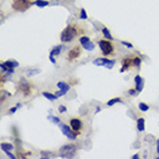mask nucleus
<instances>
[{"label":"nucleus","mask_w":159,"mask_h":159,"mask_svg":"<svg viewBox=\"0 0 159 159\" xmlns=\"http://www.w3.org/2000/svg\"><path fill=\"white\" fill-rule=\"evenodd\" d=\"M77 36V28L75 25H68L63 30L60 39L63 43H69Z\"/></svg>","instance_id":"1"},{"label":"nucleus","mask_w":159,"mask_h":159,"mask_svg":"<svg viewBox=\"0 0 159 159\" xmlns=\"http://www.w3.org/2000/svg\"><path fill=\"white\" fill-rule=\"evenodd\" d=\"M77 151V148L74 144H68V145H63L60 148V157L61 158H73Z\"/></svg>","instance_id":"2"},{"label":"nucleus","mask_w":159,"mask_h":159,"mask_svg":"<svg viewBox=\"0 0 159 159\" xmlns=\"http://www.w3.org/2000/svg\"><path fill=\"white\" fill-rule=\"evenodd\" d=\"M59 127H60V130L63 131V134L65 135V136L67 137V138H69V140H72V141H74V140H76V137H77V131L73 130V128L70 127V126H67L65 125V123H59Z\"/></svg>","instance_id":"3"},{"label":"nucleus","mask_w":159,"mask_h":159,"mask_svg":"<svg viewBox=\"0 0 159 159\" xmlns=\"http://www.w3.org/2000/svg\"><path fill=\"white\" fill-rule=\"evenodd\" d=\"M34 5L30 0H14L13 1V8L20 12L27 11L28 8H30L31 6Z\"/></svg>","instance_id":"4"},{"label":"nucleus","mask_w":159,"mask_h":159,"mask_svg":"<svg viewBox=\"0 0 159 159\" xmlns=\"http://www.w3.org/2000/svg\"><path fill=\"white\" fill-rule=\"evenodd\" d=\"M98 45H99V47H100V50H102L104 56H108V54H111L114 50L113 44H112L110 40H106V39L99 40V42H98Z\"/></svg>","instance_id":"5"},{"label":"nucleus","mask_w":159,"mask_h":159,"mask_svg":"<svg viewBox=\"0 0 159 159\" xmlns=\"http://www.w3.org/2000/svg\"><path fill=\"white\" fill-rule=\"evenodd\" d=\"M115 63V60H110L107 58H97L93 60V65L96 66H105L107 67L108 69H111L114 66Z\"/></svg>","instance_id":"6"},{"label":"nucleus","mask_w":159,"mask_h":159,"mask_svg":"<svg viewBox=\"0 0 159 159\" xmlns=\"http://www.w3.org/2000/svg\"><path fill=\"white\" fill-rule=\"evenodd\" d=\"M80 54H81V49H80L79 46H75L74 49H72V50L68 52V57H67V59H68L69 61H73L74 59H76V58L79 57Z\"/></svg>","instance_id":"7"},{"label":"nucleus","mask_w":159,"mask_h":159,"mask_svg":"<svg viewBox=\"0 0 159 159\" xmlns=\"http://www.w3.org/2000/svg\"><path fill=\"white\" fill-rule=\"evenodd\" d=\"M61 49H63V47H61V45H59V46H56V47H53V49L51 50L49 58H50V60H51L52 63H57V61H56L54 57L60 54V52H61Z\"/></svg>","instance_id":"8"},{"label":"nucleus","mask_w":159,"mask_h":159,"mask_svg":"<svg viewBox=\"0 0 159 159\" xmlns=\"http://www.w3.org/2000/svg\"><path fill=\"white\" fill-rule=\"evenodd\" d=\"M20 89H21V91H23L24 95H29V93L31 92L30 84H29L25 80H21V81H20Z\"/></svg>","instance_id":"9"},{"label":"nucleus","mask_w":159,"mask_h":159,"mask_svg":"<svg viewBox=\"0 0 159 159\" xmlns=\"http://www.w3.org/2000/svg\"><path fill=\"white\" fill-rule=\"evenodd\" d=\"M70 127L73 128V130L79 133V131L81 130V128H82V122H81V120L76 119V118L70 119Z\"/></svg>","instance_id":"10"},{"label":"nucleus","mask_w":159,"mask_h":159,"mask_svg":"<svg viewBox=\"0 0 159 159\" xmlns=\"http://www.w3.org/2000/svg\"><path fill=\"white\" fill-rule=\"evenodd\" d=\"M133 65H134V60H133V59H129V58H126V59L122 60V67L120 69V72L123 73L126 69L130 68Z\"/></svg>","instance_id":"11"},{"label":"nucleus","mask_w":159,"mask_h":159,"mask_svg":"<svg viewBox=\"0 0 159 159\" xmlns=\"http://www.w3.org/2000/svg\"><path fill=\"white\" fill-rule=\"evenodd\" d=\"M135 84H136V90L137 92H141L143 90V80L140 75L135 76Z\"/></svg>","instance_id":"12"},{"label":"nucleus","mask_w":159,"mask_h":159,"mask_svg":"<svg viewBox=\"0 0 159 159\" xmlns=\"http://www.w3.org/2000/svg\"><path fill=\"white\" fill-rule=\"evenodd\" d=\"M57 86L61 91H63L65 93H67V91L69 90V84L68 83H66V82H58Z\"/></svg>","instance_id":"13"},{"label":"nucleus","mask_w":159,"mask_h":159,"mask_svg":"<svg viewBox=\"0 0 159 159\" xmlns=\"http://www.w3.org/2000/svg\"><path fill=\"white\" fill-rule=\"evenodd\" d=\"M137 129L140 131H143L145 129V120H144V118H140L137 120Z\"/></svg>","instance_id":"14"},{"label":"nucleus","mask_w":159,"mask_h":159,"mask_svg":"<svg viewBox=\"0 0 159 159\" xmlns=\"http://www.w3.org/2000/svg\"><path fill=\"white\" fill-rule=\"evenodd\" d=\"M43 96L45 97L46 99L51 100V102H54V100H57V98H58L57 95H53V93H50V92H46V91H44V92H43Z\"/></svg>","instance_id":"15"},{"label":"nucleus","mask_w":159,"mask_h":159,"mask_svg":"<svg viewBox=\"0 0 159 159\" xmlns=\"http://www.w3.org/2000/svg\"><path fill=\"white\" fill-rule=\"evenodd\" d=\"M4 63H5L8 68H15V67H19V63L15 61V60H8V61H5Z\"/></svg>","instance_id":"16"},{"label":"nucleus","mask_w":159,"mask_h":159,"mask_svg":"<svg viewBox=\"0 0 159 159\" xmlns=\"http://www.w3.org/2000/svg\"><path fill=\"white\" fill-rule=\"evenodd\" d=\"M34 4L36 6H38L39 8H43V7H46L49 5V1H46V0H36Z\"/></svg>","instance_id":"17"},{"label":"nucleus","mask_w":159,"mask_h":159,"mask_svg":"<svg viewBox=\"0 0 159 159\" xmlns=\"http://www.w3.org/2000/svg\"><path fill=\"white\" fill-rule=\"evenodd\" d=\"M102 31H103V34H104V36H105V38H106V39L113 40V36L110 34V31H108V29L106 28V27H104Z\"/></svg>","instance_id":"18"},{"label":"nucleus","mask_w":159,"mask_h":159,"mask_svg":"<svg viewBox=\"0 0 159 159\" xmlns=\"http://www.w3.org/2000/svg\"><path fill=\"white\" fill-rule=\"evenodd\" d=\"M1 149L4 151H9V150H13L14 147H13V144H11V143H1Z\"/></svg>","instance_id":"19"},{"label":"nucleus","mask_w":159,"mask_h":159,"mask_svg":"<svg viewBox=\"0 0 159 159\" xmlns=\"http://www.w3.org/2000/svg\"><path fill=\"white\" fill-rule=\"evenodd\" d=\"M83 47H84L86 51H92L93 49H95V44L93 43H91V42H88L86 44H84V45H82Z\"/></svg>","instance_id":"20"},{"label":"nucleus","mask_w":159,"mask_h":159,"mask_svg":"<svg viewBox=\"0 0 159 159\" xmlns=\"http://www.w3.org/2000/svg\"><path fill=\"white\" fill-rule=\"evenodd\" d=\"M88 42H90V38H89L88 36H82V37H80V44H81V45H84V44H86Z\"/></svg>","instance_id":"21"},{"label":"nucleus","mask_w":159,"mask_h":159,"mask_svg":"<svg viewBox=\"0 0 159 159\" xmlns=\"http://www.w3.org/2000/svg\"><path fill=\"white\" fill-rule=\"evenodd\" d=\"M120 102H121V98H119V97L113 98V99H111V100H108L107 102V106H112V105L117 104V103H120Z\"/></svg>","instance_id":"22"},{"label":"nucleus","mask_w":159,"mask_h":159,"mask_svg":"<svg viewBox=\"0 0 159 159\" xmlns=\"http://www.w3.org/2000/svg\"><path fill=\"white\" fill-rule=\"evenodd\" d=\"M38 73H40L39 69H29V70H27V75L28 76H32V75H36Z\"/></svg>","instance_id":"23"},{"label":"nucleus","mask_w":159,"mask_h":159,"mask_svg":"<svg viewBox=\"0 0 159 159\" xmlns=\"http://www.w3.org/2000/svg\"><path fill=\"white\" fill-rule=\"evenodd\" d=\"M138 108L141 110V111H143V112H147L149 110V106L147 105V104H144V103H140V105H138Z\"/></svg>","instance_id":"24"},{"label":"nucleus","mask_w":159,"mask_h":159,"mask_svg":"<svg viewBox=\"0 0 159 159\" xmlns=\"http://www.w3.org/2000/svg\"><path fill=\"white\" fill-rule=\"evenodd\" d=\"M80 17H81L82 20H85V19L88 17V15H86V12H85L84 8H81V13H80Z\"/></svg>","instance_id":"25"},{"label":"nucleus","mask_w":159,"mask_h":159,"mask_svg":"<svg viewBox=\"0 0 159 159\" xmlns=\"http://www.w3.org/2000/svg\"><path fill=\"white\" fill-rule=\"evenodd\" d=\"M49 120L53 121V122H54V123H57V125H59V123H60V120L58 119V118H56V117H52V115H50V117H49Z\"/></svg>","instance_id":"26"},{"label":"nucleus","mask_w":159,"mask_h":159,"mask_svg":"<svg viewBox=\"0 0 159 159\" xmlns=\"http://www.w3.org/2000/svg\"><path fill=\"white\" fill-rule=\"evenodd\" d=\"M134 66H136V67H140V66H141V59H140V58H135V59H134Z\"/></svg>","instance_id":"27"},{"label":"nucleus","mask_w":159,"mask_h":159,"mask_svg":"<svg viewBox=\"0 0 159 159\" xmlns=\"http://www.w3.org/2000/svg\"><path fill=\"white\" fill-rule=\"evenodd\" d=\"M121 44H122V45H125L126 47H128V49H133V47H134V45H133V44L128 43V42H123V40L121 42Z\"/></svg>","instance_id":"28"},{"label":"nucleus","mask_w":159,"mask_h":159,"mask_svg":"<svg viewBox=\"0 0 159 159\" xmlns=\"http://www.w3.org/2000/svg\"><path fill=\"white\" fill-rule=\"evenodd\" d=\"M59 112H60V113H63V112H66V106H63V105H60V106H59Z\"/></svg>","instance_id":"29"},{"label":"nucleus","mask_w":159,"mask_h":159,"mask_svg":"<svg viewBox=\"0 0 159 159\" xmlns=\"http://www.w3.org/2000/svg\"><path fill=\"white\" fill-rule=\"evenodd\" d=\"M4 152H6V154L8 156V158H13V159H15V156H14V154H11L9 151H4Z\"/></svg>","instance_id":"30"},{"label":"nucleus","mask_w":159,"mask_h":159,"mask_svg":"<svg viewBox=\"0 0 159 159\" xmlns=\"http://www.w3.org/2000/svg\"><path fill=\"white\" fill-rule=\"evenodd\" d=\"M136 92H137L136 89H135V90H133V89H131V90H129V95H136Z\"/></svg>","instance_id":"31"},{"label":"nucleus","mask_w":159,"mask_h":159,"mask_svg":"<svg viewBox=\"0 0 159 159\" xmlns=\"http://www.w3.org/2000/svg\"><path fill=\"white\" fill-rule=\"evenodd\" d=\"M157 154H159V138L157 140Z\"/></svg>","instance_id":"32"},{"label":"nucleus","mask_w":159,"mask_h":159,"mask_svg":"<svg viewBox=\"0 0 159 159\" xmlns=\"http://www.w3.org/2000/svg\"><path fill=\"white\" fill-rule=\"evenodd\" d=\"M16 108H17V106H16V107H12L11 108V113H14V112L16 111Z\"/></svg>","instance_id":"33"},{"label":"nucleus","mask_w":159,"mask_h":159,"mask_svg":"<svg viewBox=\"0 0 159 159\" xmlns=\"http://www.w3.org/2000/svg\"><path fill=\"white\" fill-rule=\"evenodd\" d=\"M43 154H44V152H42ZM50 156H42V158H49Z\"/></svg>","instance_id":"34"},{"label":"nucleus","mask_w":159,"mask_h":159,"mask_svg":"<svg viewBox=\"0 0 159 159\" xmlns=\"http://www.w3.org/2000/svg\"><path fill=\"white\" fill-rule=\"evenodd\" d=\"M133 158L137 159V158H140V157H138V154H134V156H133Z\"/></svg>","instance_id":"35"}]
</instances>
